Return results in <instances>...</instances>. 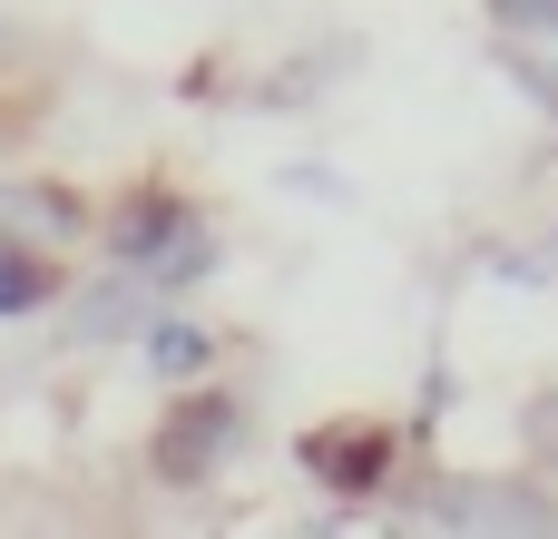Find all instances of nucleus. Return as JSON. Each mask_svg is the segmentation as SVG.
<instances>
[{
	"mask_svg": "<svg viewBox=\"0 0 558 539\" xmlns=\"http://www.w3.org/2000/svg\"><path fill=\"white\" fill-rule=\"evenodd\" d=\"M510 39H558V0H490Z\"/></svg>",
	"mask_w": 558,
	"mask_h": 539,
	"instance_id": "obj_6",
	"label": "nucleus"
},
{
	"mask_svg": "<svg viewBox=\"0 0 558 539\" xmlns=\"http://www.w3.org/2000/svg\"><path fill=\"white\" fill-rule=\"evenodd\" d=\"M451 520H471V530H558V511L510 501V491H471V501H451Z\"/></svg>",
	"mask_w": 558,
	"mask_h": 539,
	"instance_id": "obj_4",
	"label": "nucleus"
},
{
	"mask_svg": "<svg viewBox=\"0 0 558 539\" xmlns=\"http://www.w3.org/2000/svg\"><path fill=\"white\" fill-rule=\"evenodd\" d=\"M137 354H147V373H167V383H186V373H206V354H216V344H206V334H196L186 314H157V324L137 334Z\"/></svg>",
	"mask_w": 558,
	"mask_h": 539,
	"instance_id": "obj_3",
	"label": "nucleus"
},
{
	"mask_svg": "<svg viewBox=\"0 0 558 539\" xmlns=\"http://www.w3.org/2000/svg\"><path fill=\"white\" fill-rule=\"evenodd\" d=\"M304 471H314L324 491H373V481L392 471V442H383V432H314V442H304Z\"/></svg>",
	"mask_w": 558,
	"mask_h": 539,
	"instance_id": "obj_2",
	"label": "nucleus"
},
{
	"mask_svg": "<svg viewBox=\"0 0 558 539\" xmlns=\"http://www.w3.org/2000/svg\"><path fill=\"white\" fill-rule=\"evenodd\" d=\"M235 442H245V403H226V393H186V403L167 412V432H157V471H167L177 491H206V481L226 471Z\"/></svg>",
	"mask_w": 558,
	"mask_h": 539,
	"instance_id": "obj_1",
	"label": "nucleus"
},
{
	"mask_svg": "<svg viewBox=\"0 0 558 539\" xmlns=\"http://www.w3.org/2000/svg\"><path fill=\"white\" fill-rule=\"evenodd\" d=\"M29 304H49V265H39L29 245H10V236H0V324H10V314H29Z\"/></svg>",
	"mask_w": 558,
	"mask_h": 539,
	"instance_id": "obj_5",
	"label": "nucleus"
}]
</instances>
